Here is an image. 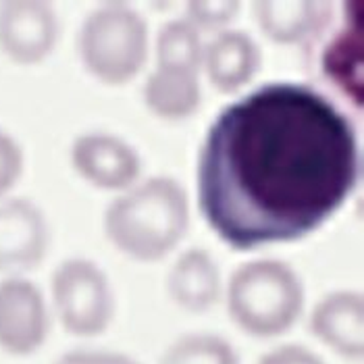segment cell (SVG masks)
Returning a JSON list of instances; mask_svg holds the SVG:
<instances>
[{
    "mask_svg": "<svg viewBox=\"0 0 364 364\" xmlns=\"http://www.w3.org/2000/svg\"><path fill=\"white\" fill-rule=\"evenodd\" d=\"M258 364H323L312 352L300 346H283L269 354H264Z\"/></svg>",
    "mask_w": 364,
    "mask_h": 364,
    "instance_id": "21",
    "label": "cell"
},
{
    "mask_svg": "<svg viewBox=\"0 0 364 364\" xmlns=\"http://www.w3.org/2000/svg\"><path fill=\"white\" fill-rule=\"evenodd\" d=\"M53 302L63 327L77 337L100 336L114 314L111 283L85 258H69L56 267Z\"/></svg>",
    "mask_w": 364,
    "mask_h": 364,
    "instance_id": "5",
    "label": "cell"
},
{
    "mask_svg": "<svg viewBox=\"0 0 364 364\" xmlns=\"http://www.w3.org/2000/svg\"><path fill=\"white\" fill-rule=\"evenodd\" d=\"M71 163L82 179L100 190H129L141 171L136 148L107 132L77 136L71 146Z\"/></svg>",
    "mask_w": 364,
    "mask_h": 364,
    "instance_id": "9",
    "label": "cell"
},
{
    "mask_svg": "<svg viewBox=\"0 0 364 364\" xmlns=\"http://www.w3.org/2000/svg\"><path fill=\"white\" fill-rule=\"evenodd\" d=\"M50 229L44 213L26 198L0 202V273H26L48 252Z\"/></svg>",
    "mask_w": 364,
    "mask_h": 364,
    "instance_id": "8",
    "label": "cell"
},
{
    "mask_svg": "<svg viewBox=\"0 0 364 364\" xmlns=\"http://www.w3.org/2000/svg\"><path fill=\"white\" fill-rule=\"evenodd\" d=\"M310 331L343 358L364 354V304L358 291H333L310 314Z\"/></svg>",
    "mask_w": 364,
    "mask_h": 364,
    "instance_id": "10",
    "label": "cell"
},
{
    "mask_svg": "<svg viewBox=\"0 0 364 364\" xmlns=\"http://www.w3.org/2000/svg\"><path fill=\"white\" fill-rule=\"evenodd\" d=\"M240 13L233 0H194L188 4V21L196 29H219L231 23Z\"/></svg>",
    "mask_w": 364,
    "mask_h": 364,
    "instance_id": "18",
    "label": "cell"
},
{
    "mask_svg": "<svg viewBox=\"0 0 364 364\" xmlns=\"http://www.w3.org/2000/svg\"><path fill=\"white\" fill-rule=\"evenodd\" d=\"M260 31L277 44H310L331 23V4L321 0H260L254 4Z\"/></svg>",
    "mask_w": 364,
    "mask_h": 364,
    "instance_id": "11",
    "label": "cell"
},
{
    "mask_svg": "<svg viewBox=\"0 0 364 364\" xmlns=\"http://www.w3.org/2000/svg\"><path fill=\"white\" fill-rule=\"evenodd\" d=\"M144 102L150 111L167 121L192 117L200 107L198 73L173 67H156L141 90Z\"/></svg>",
    "mask_w": 364,
    "mask_h": 364,
    "instance_id": "14",
    "label": "cell"
},
{
    "mask_svg": "<svg viewBox=\"0 0 364 364\" xmlns=\"http://www.w3.org/2000/svg\"><path fill=\"white\" fill-rule=\"evenodd\" d=\"M260 48L244 31H221L204 46L202 67L213 87L233 94L248 85L260 69Z\"/></svg>",
    "mask_w": 364,
    "mask_h": 364,
    "instance_id": "12",
    "label": "cell"
},
{
    "mask_svg": "<svg viewBox=\"0 0 364 364\" xmlns=\"http://www.w3.org/2000/svg\"><path fill=\"white\" fill-rule=\"evenodd\" d=\"M50 316L42 291L28 279L0 281V350L28 356L48 337Z\"/></svg>",
    "mask_w": 364,
    "mask_h": 364,
    "instance_id": "7",
    "label": "cell"
},
{
    "mask_svg": "<svg viewBox=\"0 0 364 364\" xmlns=\"http://www.w3.org/2000/svg\"><path fill=\"white\" fill-rule=\"evenodd\" d=\"M58 17L44 0L0 2V53L17 65H38L55 50Z\"/></svg>",
    "mask_w": 364,
    "mask_h": 364,
    "instance_id": "6",
    "label": "cell"
},
{
    "mask_svg": "<svg viewBox=\"0 0 364 364\" xmlns=\"http://www.w3.org/2000/svg\"><path fill=\"white\" fill-rule=\"evenodd\" d=\"M161 364H240V358L223 337L190 333L168 346Z\"/></svg>",
    "mask_w": 364,
    "mask_h": 364,
    "instance_id": "17",
    "label": "cell"
},
{
    "mask_svg": "<svg viewBox=\"0 0 364 364\" xmlns=\"http://www.w3.org/2000/svg\"><path fill=\"white\" fill-rule=\"evenodd\" d=\"M156 67H173L198 73L204 60L200 31L183 19L165 23L156 38Z\"/></svg>",
    "mask_w": 364,
    "mask_h": 364,
    "instance_id": "16",
    "label": "cell"
},
{
    "mask_svg": "<svg viewBox=\"0 0 364 364\" xmlns=\"http://www.w3.org/2000/svg\"><path fill=\"white\" fill-rule=\"evenodd\" d=\"M323 71L348 100L360 105L363 98V17H346V26L337 31L323 53Z\"/></svg>",
    "mask_w": 364,
    "mask_h": 364,
    "instance_id": "15",
    "label": "cell"
},
{
    "mask_svg": "<svg viewBox=\"0 0 364 364\" xmlns=\"http://www.w3.org/2000/svg\"><path fill=\"white\" fill-rule=\"evenodd\" d=\"M358 181L354 123L325 94L294 82L260 85L227 105L196 168L200 213L237 252L306 237Z\"/></svg>",
    "mask_w": 364,
    "mask_h": 364,
    "instance_id": "1",
    "label": "cell"
},
{
    "mask_svg": "<svg viewBox=\"0 0 364 364\" xmlns=\"http://www.w3.org/2000/svg\"><path fill=\"white\" fill-rule=\"evenodd\" d=\"M188 225V196L171 177H152L129 188L105 213L112 246L140 262L165 258L181 242Z\"/></svg>",
    "mask_w": 364,
    "mask_h": 364,
    "instance_id": "2",
    "label": "cell"
},
{
    "mask_svg": "<svg viewBox=\"0 0 364 364\" xmlns=\"http://www.w3.org/2000/svg\"><path fill=\"white\" fill-rule=\"evenodd\" d=\"M77 55L98 82L127 84L148 58L146 21L125 2H107L84 19L77 31Z\"/></svg>",
    "mask_w": 364,
    "mask_h": 364,
    "instance_id": "4",
    "label": "cell"
},
{
    "mask_svg": "<svg viewBox=\"0 0 364 364\" xmlns=\"http://www.w3.org/2000/svg\"><path fill=\"white\" fill-rule=\"evenodd\" d=\"M304 306L300 277L281 260L242 264L227 285L231 321L254 337H277L294 327Z\"/></svg>",
    "mask_w": 364,
    "mask_h": 364,
    "instance_id": "3",
    "label": "cell"
},
{
    "mask_svg": "<svg viewBox=\"0 0 364 364\" xmlns=\"http://www.w3.org/2000/svg\"><path fill=\"white\" fill-rule=\"evenodd\" d=\"M23 150L11 134L0 129V198L6 196L23 173Z\"/></svg>",
    "mask_w": 364,
    "mask_h": 364,
    "instance_id": "19",
    "label": "cell"
},
{
    "mask_svg": "<svg viewBox=\"0 0 364 364\" xmlns=\"http://www.w3.org/2000/svg\"><path fill=\"white\" fill-rule=\"evenodd\" d=\"M167 291L179 309L204 312L221 296V273L206 250L192 248L183 252L168 271Z\"/></svg>",
    "mask_w": 364,
    "mask_h": 364,
    "instance_id": "13",
    "label": "cell"
},
{
    "mask_svg": "<svg viewBox=\"0 0 364 364\" xmlns=\"http://www.w3.org/2000/svg\"><path fill=\"white\" fill-rule=\"evenodd\" d=\"M56 364H138L125 354L117 352H96V350H75L60 356Z\"/></svg>",
    "mask_w": 364,
    "mask_h": 364,
    "instance_id": "20",
    "label": "cell"
}]
</instances>
